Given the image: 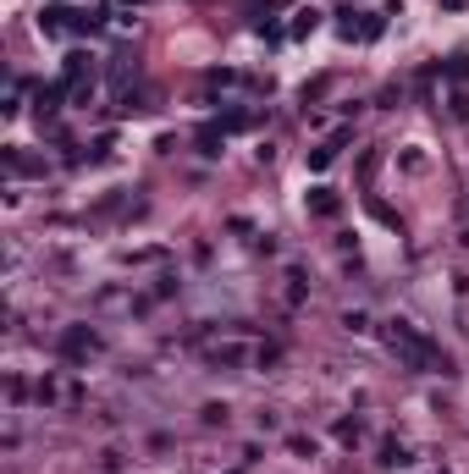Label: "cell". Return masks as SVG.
<instances>
[{
	"mask_svg": "<svg viewBox=\"0 0 469 474\" xmlns=\"http://www.w3.org/2000/svg\"><path fill=\"white\" fill-rule=\"evenodd\" d=\"M386 342H392V353L403 359L408 370H448V359H442V353L431 348V342H426V336H420L414 326H408V320H392Z\"/></svg>",
	"mask_w": 469,
	"mask_h": 474,
	"instance_id": "cell-1",
	"label": "cell"
},
{
	"mask_svg": "<svg viewBox=\"0 0 469 474\" xmlns=\"http://www.w3.org/2000/svg\"><path fill=\"white\" fill-rule=\"evenodd\" d=\"M61 353H66V359H83V353H100V336H94L88 326H72V331L61 336Z\"/></svg>",
	"mask_w": 469,
	"mask_h": 474,
	"instance_id": "cell-2",
	"label": "cell"
},
{
	"mask_svg": "<svg viewBox=\"0 0 469 474\" xmlns=\"http://www.w3.org/2000/svg\"><path fill=\"white\" fill-rule=\"evenodd\" d=\"M381 463H386V469H403V463H408V453H403V447H386V453H381Z\"/></svg>",
	"mask_w": 469,
	"mask_h": 474,
	"instance_id": "cell-3",
	"label": "cell"
},
{
	"mask_svg": "<svg viewBox=\"0 0 469 474\" xmlns=\"http://www.w3.org/2000/svg\"><path fill=\"white\" fill-rule=\"evenodd\" d=\"M210 359H215V364H237V359H243V348H215Z\"/></svg>",
	"mask_w": 469,
	"mask_h": 474,
	"instance_id": "cell-4",
	"label": "cell"
},
{
	"mask_svg": "<svg viewBox=\"0 0 469 474\" xmlns=\"http://www.w3.org/2000/svg\"><path fill=\"white\" fill-rule=\"evenodd\" d=\"M315 22H320V11H299V22H293V28H299V34H315Z\"/></svg>",
	"mask_w": 469,
	"mask_h": 474,
	"instance_id": "cell-5",
	"label": "cell"
}]
</instances>
